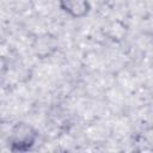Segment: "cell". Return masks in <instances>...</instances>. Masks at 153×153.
<instances>
[{
  "mask_svg": "<svg viewBox=\"0 0 153 153\" xmlns=\"http://www.w3.org/2000/svg\"><path fill=\"white\" fill-rule=\"evenodd\" d=\"M37 130L25 122H17L10 133V146L13 152H26L36 143Z\"/></svg>",
  "mask_w": 153,
  "mask_h": 153,
  "instance_id": "cell-1",
  "label": "cell"
},
{
  "mask_svg": "<svg viewBox=\"0 0 153 153\" xmlns=\"http://www.w3.org/2000/svg\"><path fill=\"white\" fill-rule=\"evenodd\" d=\"M60 8L72 18H84L91 11L88 0H59Z\"/></svg>",
  "mask_w": 153,
  "mask_h": 153,
  "instance_id": "cell-2",
  "label": "cell"
}]
</instances>
